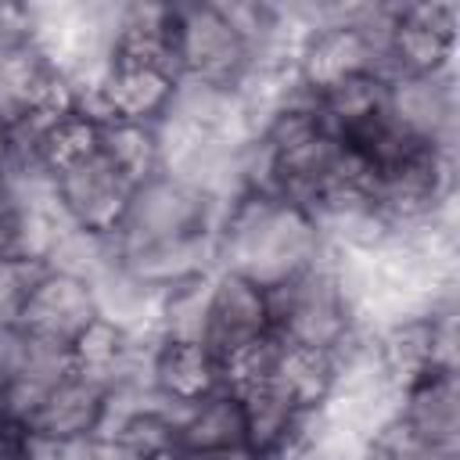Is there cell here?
Segmentation results:
<instances>
[{
    "instance_id": "cell-1",
    "label": "cell",
    "mask_w": 460,
    "mask_h": 460,
    "mask_svg": "<svg viewBox=\"0 0 460 460\" xmlns=\"http://www.w3.org/2000/svg\"><path fill=\"white\" fill-rule=\"evenodd\" d=\"M327 255L313 216L277 194H241L223 208L216 262L259 288H277Z\"/></svg>"
},
{
    "instance_id": "cell-2",
    "label": "cell",
    "mask_w": 460,
    "mask_h": 460,
    "mask_svg": "<svg viewBox=\"0 0 460 460\" xmlns=\"http://www.w3.org/2000/svg\"><path fill=\"white\" fill-rule=\"evenodd\" d=\"M133 187L97 144L90 119L65 111L54 122V201L68 223L97 234L115 230Z\"/></svg>"
},
{
    "instance_id": "cell-3",
    "label": "cell",
    "mask_w": 460,
    "mask_h": 460,
    "mask_svg": "<svg viewBox=\"0 0 460 460\" xmlns=\"http://www.w3.org/2000/svg\"><path fill=\"white\" fill-rule=\"evenodd\" d=\"M219 219H223V205L216 198L158 169L155 176L133 187L129 205L115 223L111 237L119 259L126 262L172 244L208 241L219 234Z\"/></svg>"
},
{
    "instance_id": "cell-4",
    "label": "cell",
    "mask_w": 460,
    "mask_h": 460,
    "mask_svg": "<svg viewBox=\"0 0 460 460\" xmlns=\"http://www.w3.org/2000/svg\"><path fill=\"white\" fill-rule=\"evenodd\" d=\"M266 302H270L273 331L284 341L302 345V349L338 352L359 331V320L341 291L331 255H323L309 270L295 273L291 280L270 288Z\"/></svg>"
},
{
    "instance_id": "cell-5",
    "label": "cell",
    "mask_w": 460,
    "mask_h": 460,
    "mask_svg": "<svg viewBox=\"0 0 460 460\" xmlns=\"http://www.w3.org/2000/svg\"><path fill=\"white\" fill-rule=\"evenodd\" d=\"M180 75L241 90L255 72V47L223 4H172Z\"/></svg>"
},
{
    "instance_id": "cell-6",
    "label": "cell",
    "mask_w": 460,
    "mask_h": 460,
    "mask_svg": "<svg viewBox=\"0 0 460 460\" xmlns=\"http://www.w3.org/2000/svg\"><path fill=\"white\" fill-rule=\"evenodd\" d=\"M385 108L392 122L420 144L453 151L456 140V75L438 72H402L385 83Z\"/></svg>"
},
{
    "instance_id": "cell-7",
    "label": "cell",
    "mask_w": 460,
    "mask_h": 460,
    "mask_svg": "<svg viewBox=\"0 0 460 460\" xmlns=\"http://www.w3.org/2000/svg\"><path fill=\"white\" fill-rule=\"evenodd\" d=\"M270 302L266 288L230 273L216 270L208 277V298H205V323H201V345H208L223 363L262 338L270 331Z\"/></svg>"
},
{
    "instance_id": "cell-8",
    "label": "cell",
    "mask_w": 460,
    "mask_h": 460,
    "mask_svg": "<svg viewBox=\"0 0 460 460\" xmlns=\"http://www.w3.org/2000/svg\"><path fill=\"white\" fill-rule=\"evenodd\" d=\"M97 316H101L97 298H93V288L86 280L43 270L40 280L32 284L29 298H25V309H22L18 323L36 338L72 345Z\"/></svg>"
},
{
    "instance_id": "cell-9",
    "label": "cell",
    "mask_w": 460,
    "mask_h": 460,
    "mask_svg": "<svg viewBox=\"0 0 460 460\" xmlns=\"http://www.w3.org/2000/svg\"><path fill=\"white\" fill-rule=\"evenodd\" d=\"M104 410H108V388L72 367L50 392L47 399L36 406V413L29 417V431L32 435H43V438H61V442H72V438H93L101 431V420H104Z\"/></svg>"
},
{
    "instance_id": "cell-10",
    "label": "cell",
    "mask_w": 460,
    "mask_h": 460,
    "mask_svg": "<svg viewBox=\"0 0 460 460\" xmlns=\"http://www.w3.org/2000/svg\"><path fill=\"white\" fill-rule=\"evenodd\" d=\"M395 420L413 435L420 446L456 453L460 438V392H456V370H428L410 388H402Z\"/></svg>"
},
{
    "instance_id": "cell-11",
    "label": "cell",
    "mask_w": 460,
    "mask_h": 460,
    "mask_svg": "<svg viewBox=\"0 0 460 460\" xmlns=\"http://www.w3.org/2000/svg\"><path fill=\"white\" fill-rule=\"evenodd\" d=\"M456 18H460L456 4H399V29H395L399 75L453 68Z\"/></svg>"
},
{
    "instance_id": "cell-12",
    "label": "cell",
    "mask_w": 460,
    "mask_h": 460,
    "mask_svg": "<svg viewBox=\"0 0 460 460\" xmlns=\"http://www.w3.org/2000/svg\"><path fill=\"white\" fill-rule=\"evenodd\" d=\"M244 446H248L244 402L230 381L212 388L208 395L187 402L176 417V449L180 453H216V449H244Z\"/></svg>"
},
{
    "instance_id": "cell-13",
    "label": "cell",
    "mask_w": 460,
    "mask_h": 460,
    "mask_svg": "<svg viewBox=\"0 0 460 460\" xmlns=\"http://www.w3.org/2000/svg\"><path fill=\"white\" fill-rule=\"evenodd\" d=\"M151 374H155V392H162L180 406L226 385V363L201 341H158Z\"/></svg>"
},
{
    "instance_id": "cell-14",
    "label": "cell",
    "mask_w": 460,
    "mask_h": 460,
    "mask_svg": "<svg viewBox=\"0 0 460 460\" xmlns=\"http://www.w3.org/2000/svg\"><path fill=\"white\" fill-rule=\"evenodd\" d=\"M90 288H93V298H97V313L108 323H115L126 334H155L158 313H162V291L165 288L147 284L144 277H137L122 262H115Z\"/></svg>"
},
{
    "instance_id": "cell-15",
    "label": "cell",
    "mask_w": 460,
    "mask_h": 460,
    "mask_svg": "<svg viewBox=\"0 0 460 460\" xmlns=\"http://www.w3.org/2000/svg\"><path fill=\"white\" fill-rule=\"evenodd\" d=\"M172 75L147 68V65H111L104 90H101V111L104 119H129V122H155L172 93Z\"/></svg>"
},
{
    "instance_id": "cell-16",
    "label": "cell",
    "mask_w": 460,
    "mask_h": 460,
    "mask_svg": "<svg viewBox=\"0 0 460 460\" xmlns=\"http://www.w3.org/2000/svg\"><path fill=\"white\" fill-rule=\"evenodd\" d=\"M119 259V248H115V237L111 230L108 234H97V230H83L75 223H61L47 255H43V266L54 270V273H68V277H79L86 284H93L97 277H104Z\"/></svg>"
},
{
    "instance_id": "cell-17",
    "label": "cell",
    "mask_w": 460,
    "mask_h": 460,
    "mask_svg": "<svg viewBox=\"0 0 460 460\" xmlns=\"http://www.w3.org/2000/svg\"><path fill=\"white\" fill-rule=\"evenodd\" d=\"M97 144L104 147V155L133 180H147L162 169V155H158V133L155 122H129V119H97L93 122Z\"/></svg>"
},
{
    "instance_id": "cell-18",
    "label": "cell",
    "mask_w": 460,
    "mask_h": 460,
    "mask_svg": "<svg viewBox=\"0 0 460 460\" xmlns=\"http://www.w3.org/2000/svg\"><path fill=\"white\" fill-rule=\"evenodd\" d=\"M338 377V359L334 352H320V349H302L288 341V356L280 367V381L288 385V392L305 406V410H320L334 388Z\"/></svg>"
},
{
    "instance_id": "cell-19",
    "label": "cell",
    "mask_w": 460,
    "mask_h": 460,
    "mask_svg": "<svg viewBox=\"0 0 460 460\" xmlns=\"http://www.w3.org/2000/svg\"><path fill=\"white\" fill-rule=\"evenodd\" d=\"M47 266L43 262H22V259H0V323H18L25 298L32 284L40 280Z\"/></svg>"
},
{
    "instance_id": "cell-20",
    "label": "cell",
    "mask_w": 460,
    "mask_h": 460,
    "mask_svg": "<svg viewBox=\"0 0 460 460\" xmlns=\"http://www.w3.org/2000/svg\"><path fill=\"white\" fill-rule=\"evenodd\" d=\"M29 356V331L22 323H0V388L18 377Z\"/></svg>"
},
{
    "instance_id": "cell-21",
    "label": "cell",
    "mask_w": 460,
    "mask_h": 460,
    "mask_svg": "<svg viewBox=\"0 0 460 460\" xmlns=\"http://www.w3.org/2000/svg\"><path fill=\"white\" fill-rule=\"evenodd\" d=\"M29 438H32V431L22 420L0 413V460H25L29 456Z\"/></svg>"
},
{
    "instance_id": "cell-22",
    "label": "cell",
    "mask_w": 460,
    "mask_h": 460,
    "mask_svg": "<svg viewBox=\"0 0 460 460\" xmlns=\"http://www.w3.org/2000/svg\"><path fill=\"white\" fill-rule=\"evenodd\" d=\"M155 460H187V453H180V449H169V453H162V456H155Z\"/></svg>"
},
{
    "instance_id": "cell-23",
    "label": "cell",
    "mask_w": 460,
    "mask_h": 460,
    "mask_svg": "<svg viewBox=\"0 0 460 460\" xmlns=\"http://www.w3.org/2000/svg\"><path fill=\"white\" fill-rule=\"evenodd\" d=\"M4 147H7V126L0 122V165H4Z\"/></svg>"
}]
</instances>
